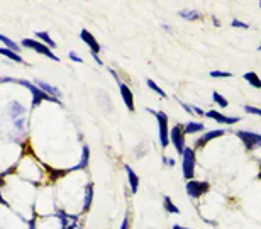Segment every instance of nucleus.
<instances>
[{"label": "nucleus", "mask_w": 261, "mask_h": 229, "mask_svg": "<svg viewBox=\"0 0 261 229\" xmlns=\"http://www.w3.org/2000/svg\"><path fill=\"white\" fill-rule=\"evenodd\" d=\"M7 112H9V117L12 121V126L15 129V133L19 136H24L25 134V109L22 107V104L19 102H10L7 106Z\"/></svg>", "instance_id": "obj_1"}, {"label": "nucleus", "mask_w": 261, "mask_h": 229, "mask_svg": "<svg viewBox=\"0 0 261 229\" xmlns=\"http://www.w3.org/2000/svg\"><path fill=\"white\" fill-rule=\"evenodd\" d=\"M149 114H153L156 117V122H158V138H160V144L161 148H168L170 144V121L168 116L163 111H154V109H146Z\"/></svg>", "instance_id": "obj_2"}, {"label": "nucleus", "mask_w": 261, "mask_h": 229, "mask_svg": "<svg viewBox=\"0 0 261 229\" xmlns=\"http://www.w3.org/2000/svg\"><path fill=\"white\" fill-rule=\"evenodd\" d=\"M15 83H19V85L25 87V88H28V90L31 92V95H33V102H31V106H33V107L41 106V102H44V100L53 102V104H56V106H61V102L58 100V98L49 97L48 93H44L43 90H41L39 87H36L33 82H28V80H17V78H15Z\"/></svg>", "instance_id": "obj_3"}, {"label": "nucleus", "mask_w": 261, "mask_h": 229, "mask_svg": "<svg viewBox=\"0 0 261 229\" xmlns=\"http://www.w3.org/2000/svg\"><path fill=\"white\" fill-rule=\"evenodd\" d=\"M195 166H197V151L194 148L187 146L184 155H181V171H184V179L187 182L194 180Z\"/></svg>", "instance_id": "obj_4"}, {"label": "nucleus", "mask_w": 261, "mask_h": 229, "mask_svg": "<svg viewBox=\"0 0 261 229\" xmlns=\"http://www.w3.org/2000/svg\"><path fill=\"white\" fill-rule=\"evenodd\" d=\"M20 48H28V49H33V51H36V53H39V55H43V56H46V58H49L51 61H56L58 63L60 61V58L56 56L55 53H53V49L51 48H48L46 44H43V43H39L38 39H31V38H25V39H22L20 41Z\"/></svg>", "instance_id": "obj_5"}, {"label": "nucleus", "mask_w": 261, "mask_h": 229, "mask_svg": "<svg viewBox=\"0 0 261 229\" xmlns=\"http://www.w3.org/2000/svg\"><path fill=\"white\" fill-rule=\"evenodd\" d=\"M239 138V141L244 144V148L248 151H254V149L261 148V134L259 133H253V131H246V129H239V131L234 133Z\"/></svg>", "instance_id": "obj_6"}, {"label": "nucleus", "mask_w": 261, "mask_h": 229, "mask_svg": "<svg viewBox=\"0 0 261 229\" xmlns=\"http://www.w3.org/2000/svg\"><path fill=\"white\" fill-rule=\"evenodd\" d=\"M185 190L187 194H189L190 199H200V197H203L205 194H208L211 192V184L205 180H189L185 185Z\"/></svg>", "instance_id": "obj_7"}, {"label": "nucleus", "mask_w": 261, "mask_h": 229, "mask_svg": "<svg viewBox=\"0 0 261 229\" xmlns=\"http://www.w3.org/2000/svg\"><path fill=\"white\" fill-rule=\"evenodd\" d=\"M170 143L173 144V148L176 149V153L180 156L184 155L187 144H185V131L181 124H176V126L170 129Z\"/></svg>", "instance_id": "obj_8"}, {"label": "nucleus", "mask_w": 261, "mask_h": 229, "mask_svg": "<svg viewBox=\"0 0 261 229\" xmlns=\"http://www.w3.org/2000/svg\"><path fill=\"white\" fill-rule=\"evenodd\" d=\"M205 117L212 119V121H216L217 124H221V126H234V124H238L239 121H241V117L238 116H224V114H221L219 111H207L205 112Z\"/></svg>", "instance_id": "obj_9"}, {"label": "nucleus", "mask_w": 261, "mask_h": 229, "mask_svg": "<svg viewBox=\"0 0 261 229\" xmlns=\"http://www.w3.org/2000/svg\"><path fill=\"white\" fill-rule=\"evenodd\" d=\"M224 134H226V129H212V131H207V133H202V136L197 139L195 141V151L197 149H200L203 148L205 144H208L211 141H214V139H217V138H222Z\"/></svg>", "instance_id": "obj_10"}, {"label": "nucleus", "mask_w": 261, "mask_h": 229, "mask_svg": "<svg viewBox=\"0 0 261 229\" xmlns=\"http://www.w3.org/2000/svg\"><path fill=\"white\" fill-rule=\"evenodd\" d=\"M80 38H82V41L85 43L88 48H90V51H92V56H98V53L102 51V46H100V43L95 39V36H93L90 31L88 29H82L80 31Z\"/></svg>", "instance_id": "obj_11"}, {"label": "nucleus", "mask_w": 261, "mask_h": 229, "mask_svg": "<svg viewBox=\"0 0 261 229\" xmlns=\"http://www.w3.org/2000/svg\"><path fill=\"white\" fill-rule=\"evenodd\" d=\"M119 83V90H121V97L124 100V106L127 107L129 112H134L136 111V106H134V93L130 90V87L126 85L124 82H117Z\"/></svg>", "instance_id": "obj_12"}, {"label": "nucleus", "mask_w": 261, "mask_h": 229, "mask_svg": "<svg viewBox=\"0 0 261 229\" xmlns=\"http://www.w3.org/2000/svg\"><path fill=\"white\" fill-rule=\"evenodd\" d=\"M124 170H126V173H127V182H129V187H130V194H138L139 184H141V180H139L138 173H136L134 168H133L130 165H126V166H124Z\"/></svg>", "instance_id": "obj_13"}, {"label": "nucleus", "mask_w": 261, "mask_h": 229, "mask_svg": "<svg viewBox=\"0 0 261 229\" xmlns=\"http://www.w3.org/2000/svg\"><path fill=\"white\" fill-rule=\"evenodd\" d=\"M36 87H39L41 90H43L44 93H48L49 97H53V98H61V90L58 87H55V85H49V83H46V82H43V80H34L33 82Z\"/></svg>", "instance_id": "obj_14"}, {"label": "nucleus", "mask_w": 261, "mask_h": 229, "mask_svg": "<svg viewBox=\"0 0 261 229\" xmlns=\"http://www.w3.org/2000/svg\"><path fill=\"white\" fill-rule=\"evenodd\" d=\"M88 163H90V148L87 146V144H83L82 146V158H80V163L76 166H73L71 170L68 171H76V170H87L88 168Z\"/></svg>", "instance_id": "obj_15"}, {"label": "nucleus", "mask_w": 261, "mask_h": 229, "mask_svg": "<svg viewBox=\"0 0 261 229\" xmlns=\"http://www.w3.org/2000/svg\"><path fill=\"white\" fill-rule=\"evenodd\" d=\"M184 131H185V136H187V134L203 133V131H205V124L200 122V121H189L184 126Z\"/></svg>", "instance_id": "obj_16"}, {"label": "nucleus", "mask_w": 261, "mask_h": 229, "mask_svg": "<svg viewBox=\"0 0 261 229\" xmlns=\"http://www.w3.org/2000/svg\"><path fill=\"white\" fill-rule=\"evenodd\" d=\"M93 204V184L85 185V195H83V212H88Z\"/></svg>", "instance_id": "obj_17"}, {"label": "nucleus", "mask_w": 261, "mask_h": 229, "mask_svg": "<svg viewBox=\"0 0 261 229\" xmlns=\"http://www.w3.org/2000/svg\"><path fill=\"white\" fill-rule=\"evenodd\" d=\"M178 17L189 20V22H195V20H200L202 19V14L198 12V10H195V9H185V10H180Z\"/></svg>", "instance_id": "obj_18"}, {"label": "nucleus", "mask_w": 261, "mask_h": 229, "mask_svg": "<svg viewBox=\"0 0 261 229\" xmlns=\"http://www.w3.org/2000/svg\"><path fill=\"white\" fill-rule=\"evenodd\" d=\"M36 39H38L39 43L46 44V46H48V48H51V49H55V48H56V43H55L53 39H51L49 33H46V31H38V33H36Z\"/></svg>", "instance_id": "obj_19"}, {"label": "nucleus", "mask_w": 261, "mask_h": 229, "mask_svg": "<svg viewBox=\"0 0 261 229\" xmlns=\"http://www.w3.org/2000/svg\"><path fill=\"white\" fill-rule=\"evenodd\" d=\"M243 78H244V80H246L253 88H261V78L258 77L256 71H246Z\"/></svg>", "instance_id": "obj_20"}, {"label": "nucleus", "mask_w": 261, "mask_h": 229, "mask_svg": "<svg viewBox=\"0 0 261 229\" xmlns=\"http://www.w3.org/2000/svg\"><path fill=\"white\" fill-rule=\"evenodd\" d=\"M0 55L5 56V58H9L10 61H15V63H22L24 65L22 56H20L19 53H14V51H10L7 48H0Z\"/></svg>", "instance_id": "obj_21"}, {"label": "nucleus", "mask_w": 261, "mask_h": 229, "mask_svg": "<svg viewBox=\"0 0 261 229\" xmlns=\"http://www.w3.org/2000/svg\"><path fill=\"white\" fill-rule=\"evenodd\" d=\"M0 41L4 43V48L14 51V53H19V49H20V44L19 43H15V41H12V39L7 38V36H4V34H0Z\"/></svg>", "instance_id": "obj_22"}, {"label": "nucleus", "mask_w": 261, "mask_h": 229, "mask_svg": "<svg viewBox=\"0 0 261 229\" xmlns=\"http://www.w3.org/2000/svg\"><path fill=\"white\" fill-rule=\"evenodd\" d=\"M163 207H165V211L168 212V214H180V209L173 204V200H171L168 195L163 197Z\"/></svg>", "instance_id": "obj_23"}, {"label": "nucleus", "mask_w": 261, "mask_h": 229, "mask_svg": "<svg viewBox=\"0 0 261 229\" xmlns=\"http://www.w3.org/2000/svg\"><path fill=\"white\" fill-rule=\"evenodd\" d=\"M146 85H148L154 93H158V95H160L161 98H168V93H166V92L163 90V88H161L154 80H151V78H148V80H146Z\"/></svg>", "instance_id": "obj_24"}, {"label": "nucleus", "mask_w": 261, "mask_h": 229, "mask_svg": "<svg viewBox=\"0 0 261 229\" xmlns=\"http://www.w3.org/2000/svg\"><path fill=\"white\" fill-rule=\"evenodd\" d=\"M212 100H214V104L216 106H219V107H229V100L224 95H221L219 92H212Z\"/></svg>", "instance_id": "obj_25"}, {"label": "nucleus", "mask_w": 261, "mask_h": 229, "mask_svg": "<svg viewBox=\"0 0 261 229\" xmlns=\"http://www.w3.org/2000/svg\"><path fill=\"white\" fill-rule=\"evenodd\" d=\"M211 78H231L232 73L231 71H224V70H212L211 73H208Z\"/></svg>", "instance_id": "obj_26"}, {"label": "nucleus", "mask_w": 261, "mask_h": 229, "mask_svg": "<svg viewBox=\"0 0 261 229\" xmlns=\"http://www.w3.org/2000/svg\"><path fill=\"white\" fill-rule=\"evenodd\" d=\"M231 26H232L234 29H249V24L243 22V20H239V19H232Z\"/></svg>", "instance_id": "obj_27"}, {"label": "nucleus", "mask_w": 261, "mask_h": 229, "mask_svg": "<svg viewBox=\"0 0 261 229\" xmlns=\"http://www.w3.org/2000/svg\"><path fill=\"white\" fill-rule=\"evenodd\" d=\"M244 112H246V114H253V116L261 117V109H259V107H254V106H244Z\"/></svg>", "instance_id": "obj_28"}, {"label": "nucleus", "mask_w": 261, "mask_h": 229, "mask_svg": "<svg viewBox=\"0 0 261 229\" xmlns=\"http://www.w3.org/2000/svg\"><path fill=\"white\" fill-rule=\"evenodd\" d=\"M178 100V104H180V107L184 109V111L189 114V116H194V109H192V106L190 104H187V102H184V100H180V98H176Z\"/></svg>", "instance_id": "obj_29"}, {"label": "nucleus", "mask_w": 261, "mask_h": 229, "mask_svg": "<svg viewBox=\"0 0 261 229\" xmlns=\"http://www.w3.org/2000/svg\"><path fill=\"white\" fill-rule=\"evenodd\" d=\"M2 187H4V176L0 175V204L2 206H9L7 200H4V195H2Z\"/></svg>", "instance_id": "obj_30"}, {"label": "nucleus", "mask_w": 261, "mask_h": 229, "mask_svg": "<svg viewBox=\"0 0 261 229\" xmlns=\"http://www.w3.org/2000/svg\"><path fill=\"white\" fill-rule=\"evenodd\" d=\"M68 56H70V60L75 61V63H83V60L76 53H73V51H70V53H68Z\"/></svg>", "instance_id": "obj_31"}, {"label": "nucleus", "mask_w": 261, "mask_h": 229, "mask_svg": "<svg viewBox=\"0 0 261 229\" xmlns=\"http://www.w3.org/2000/svg\"><path fill=\"white\" fill-rule=\"evenodd\" d=\"M163 163H165L166 166H171V168H173L176 161H175L173 158H170V156H163Z\"/></svg>", "instance_id": "obj_32"}, {"label": "nucleus", "mask_w": 261, "mask_h": 229, "mask_svg": "<svg viewBox=\"0 0 261 229\" xmlns=\"http://www.w3.org/2000/svg\"><path fill=\"white\" fill-rule=\"evenodd\" d=\"M192 109H194V116H198V117H203V116H205V112H203L198 106H192Z\"/></svg>", "instance_id": "obj_33"}, {"label": "nucleus", "mask_w": 261, "mask_h": 229, "mask_svg": "<svg viewBox=\"0 0 261 229\" xmlns=\"http://www.w3.org/2000/svg\"><path fill=\"white\" fill-rule=\"evenodd\" d=\"M121 229H129V217L126 216L122 219V224H121Z\"/></svg>", "instance_id": "obj_34"}, {"label": "nucleus", "mask_w": 261, "mask_h": 229, "mask_svg": "<svg viewBox=\"0 0 261 229\" xmlns=\"http://www.w3.org/2000/svg\"><path fill=\"white\" fill-rule=\"evenodd\" d=\"M66 229H83V227H82L80 224H78V221H73V222H71V224H70V226H68Z\"/></svg>", "instance_id": "obj_35"}, {"label": "nucleus", "mask_w": 261, "mask_h": 229, "mask_svg": "<svg viewBox=\"0 0 261 229\" xmlns=\"http://www.w3.org/2000/svg\"><path fill=\"white\" fill-rule=\"evenodd\" d=\"M212 22H214V26H216V28H221V20H219L217 17H212Z\"/></svg>", "instance_id": "obj_36"}, {"label": "nucleus", "mask_w": 261, "mask_h": 229, "mask_svg": "<svg viewBox=\"0 0 261 229\" xmlns=\"http://www.w3.org/2000/svg\"><path fill=\"white\" fill-rule=\"evenodd\" d=\"M29 229H36V219H34V217L29 221Z\"/></svg>", "instance_id": "obj_37"}, {"label": "nucleus", "mask_w": 261, "mask_h": 229, "mask_svg": "<svg viewBox=\"0 0 261 229\" xmlns=\"http://www.w3.org/2000/svg\"><path fill=\"white\" fill-rule=\"evenodd\" d=\"M161 28H163V29L166 31V33H171V28H170V26H166V24H161Z\"/></svg>", "instance_id": "obj_38"}, {"label": "nucleus", "mask_w": 261, "mask_h": 229, "mask_svg": "<svg viewBox=\"0 0 261 229\" xmlns=\"http://www.w3.org/2000/svg\"><path fill=\"white\" fill-rule=\"evenodd\" d=\"M171 229H190V227H181L180 224H173V226H171Z\"/></svg>", "instance_id": "obj_39"}, {"label": "nucleus", "mask_w": 261, "mask_h": 229, "mask_svg": "<svg viewBox=\"0 0 261 229\" xmlns=\"http://www.w3.org/2000/svg\"><path fill=\"white\" fill-rule=\"evenodd\" d=\"M258 179L261 180V165H259V173H258Z\"/></svg>", "instance_id": "obj_40"}, {"label": "nucleus", "mask_w": 261, "mask_h": 229, "mask_svg": "<svg viewBox=\"0 0 261 229\" xmlns=\"http://www.w3.org/2000/svg\"><path fill=\"white\" fill-rule=\"evenodd\" d=\"M258 51H261V43H259V46H258Z\"/></svg>", "instance_id": "obj_41"}, {"label": "nucleus", "mask_w": 261, "mask_h": 229, "mask_svg": "<svg viewBox=\"0 0 261 229\" xmlns=\"http://www.w3.org/2000/svg\"><path fill=\"white\" fill-rule=\"evenodd\" d=\"M259 9H261V2H259Z\"/></svg>", "instance_id": "obj_42"}]
</instances>
